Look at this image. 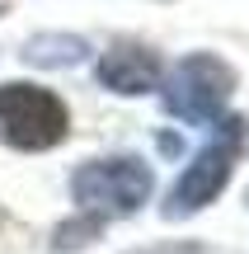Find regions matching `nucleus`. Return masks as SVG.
Listing matches in <instances>:
<instances>
[{
	"label": "nucleus",
	"mask_w": 249,
	"mask_h": 254,
	"mask_svg": "<svg viewBox=\"0 0 249 254\" xmlns=\"http://www.w3.org/2000/svg\"><path fill=\"white\" fill-rule=\"evenodd\" d=\"M240 151H245V118H221L216 132H212V141H207L202 151L188 160V170L174 179V189H169V198H165L160 212H165L169 221H184V217H193V212L212 207L226 193V184H231Z\"/></svg>",
	"instance_id": "nucleus-1"
},
{
	"label": "nucleus",
	"mask_w": 249,
	"mask_h": 254,
	"mask_svg": "<svg viewBox=\"0 0 249 254\" xmlns=\"http://www.w3.org/2000/svg\"><path fill=\"white\" fill-rule=\"evenodd\" d=\"M231 94H235V66L216 52H188L165 75V113L193 127L221 123Z\"/></svg>",
	"instance_id": "nucleus-2"
},
{
	"label": "nucleus",
	"mask_w": 249,
	"mask_h": 254,
	"mask_svg": "<svg viewBox=\"0 0 249 254\" xmlns=\"http://www.w3.org/2000/svg\"><path fill=\"white\" fill-rule=\"evenodd\" d=\"M155 174L141 155H103L71 174V198L99 217H132L150 202Z\"/></svg>",
	"instance_id": "nucleus-3"
},
{
	"label": "nucleus",
	"mask_w": 249,
	"mask_h": 254,
	"mask_svg": "<svg viewBox=\"0 0 249 254\" xmlns=\"http://www.w3.org/2000/svg\"><path fill=\"white\" fill-rule=\"evenodd\" d=\"M71 136V113L52 90L28 80L0 85V146L9 151H52Z\"/></svg>",
	"instance_id": "nucleus-4"
},
{
	"label": "nucleus",
	"mask_w": 249,
	"mask_h": 254,
	"mask_svg": "<svg viewBox=\"0 0 249 254\" xmlns=\"http://www.w3.org/2000/svg\"><path fill=\"white\" fill-rule=\"evenodd\" d=\"M94 75H99L103 90L137 99V94H150V90L160 85V75H165V62H160L155 47L137 43V38H118V43H113L108 52L99 57Z\"/></svg>",
	"instance_id": "nucleus-5"
},
{
	"label": "nucleus",
	"mask_w": 249,
	"mask_h": 254,
	"mask_svg": "<svg viewBox=\"0 0 249 254\" xmlns=\"http://www.w3.org/2000/svg\"><path fill=\"white\" fill-rule=\"evenodd\" d=\"M85 52H90V43L75 33H33L24 43V62L28 66H47V71H61V66H80Z\"/></svg>",
	"instance_id": "nucleus-6"
},
{
	"label": "nucleus",
	"mask_w": 249,
	"mask_h": 254,
	"mask_svg": "<svg viewBox=\"0 0 249 254\" xmlns=\"http://www.w3.org/2000/svg\"><path fill=\"white\" fill-rule=\"evenodd\" d=\"M103 226H108V217H99V212H75V217H66L61 226L52 231V250L56 254H71V250H85L94 245V240L103 236Z\"/></svg>",
	"instance_id": "nucleus-7"
},
{
	"label": "nucleus",
	"mask_w": 249,
	"mask_h": 254,
	"mask_svg": "<svg viewBox=\"0 0 249 254\" xmlns=\"http://www.w3.org/2000/svg\"><path fill=\"white\" fill-rule=\"evenodd\" d=\"M132 254H202V245L179 240V245H146V250H132Z\"/></svg>",
	"instance_id": "nucleus-8"
},
{
	"label": "nucleus",
	"mask_w": 249,
	"mask_h": 254,
	"mask_svg": "<svg viewBox=\"0 0 249 254\" xmlns=\"http://www.w3.org/2000/svg\"><path fill=\"white\" fill-rule=\"evenodd\" d=\"M0 14H5V5H0Z\"/></svg>",
	"instance_id": "nucleus-9"
}]
</instances>
